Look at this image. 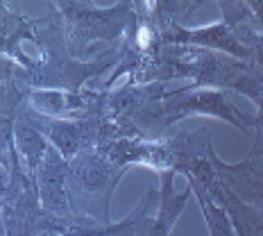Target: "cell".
<instances>
[{
	"mask_svg": "<svg viewBox=\"0 0 263 236\" xmlns=\"http://www.w3.org/2000/svg\"><path fill=\"white\" fill-rule=\"evenodd\" d=\"M139 46H141V48H147V46H150V39H152V34H150V27H145V25H143L141 30H139Z\"/></svg>",
	"mask_w": 263,
	"mask_h": 236,
	"instance_id": "cell-1",
	"label": "cell"
}]
</instances>
